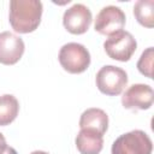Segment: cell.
Returning a JSON list of instances; mask_svg holds the SVG:
<instances>
[{
    "mask_svg": "<svg viewBox=\"0 0 154 154\" xmlns=\"http://www.w3.org/2000/svg\"><path fill=\"white\" fill-rule=\"evenodd\" d=\"M153 57H154V49L153 47H148L141 54V58L137 61L138 71L148 78H153Z\"/></svg>",
    "mask_w": 154,
    "mask_h": 154,
    "instance_id": "obj_14",
    "label": "cell"
},
{
    "mask_svg": "<svg viewBox=\"0 0 154 154\" xmlns=\"http://www.w3.org/2000/svg\"><path fill=\"white\" fill-rule=\"evenodd\" d=\"M97 89L108 96H116L122 94L128 84V73L114 65L102 66L95 77Z\"/></svg>",
    "mask_w": 154,
    "mask_h": 154,
    "instance_id": "obj_4",
    "label": "cell"
},
{
    "mask_svg": "<svg viewBox=\"0 0 154 154\" xmlns=\"http://www.w3.org/2000/svg\"><path fill=\"white\" fill-rule=\"evenodd\" d=\"M154 101V91L148 84H132L122 96V105L128 109H148Z\"/></svg>",
    "mask_w": 154,
    "mask_h": 154,
    "instance_id": "obj_8",
    "label": "cell"
},
{
    "mask_svg": "<svg viewBox=\"0 0 154 154\" xmlns=\"http://www.w3.org/2000/svg\"><path fill=\"white\" fill-rule=\"evenodd\" d=\"M18 112L19 102L13 95L5 94L0 96V126L10 125L17 118Z\"/></svg>",
    "mask_w": 154,
    "mask_h": 154,
    "instance_id": "obj_12",
    "label": "cell"
},
{
    "mask_svg": "<svg viewBox=\"0 0 154 154\" xmlns=\"http://www.w3.org/2000/svg\"><path fill=\"white\" fill-rule=\"evenodd\" d=\"M76 147L81 154H100L103 147V137L94 130L81 129L76 136Z\"/></svg>",
    "mask_w": 154,
    "mask_h": 154,
    "instance_id": "obj_10",
    "label": "cell"
},
{
    "mask_svg": "<svg viewBox=\"0 0 154 154\" xmlns=\"http://www.w3.org/2000/svg\"><path fill=\"white\" fill-rule=\"evenodd\" d=\"M59 63L69 73H82L90 65L89 51L81 43L69 42L59 51Z\"/></svg>",
    "mask_w": 154,
    "mask_h": 154,
    "instance_id": "obj_3",
    "label": "cell"
},
{
    "mask_svg": "<svg viewBox=\"0 0 154 154\" xmlns=\"http://www.w3.org/2000/svg\"><path fill=\"white\" fill-rule=\"evenodd\" d=\"M93 20V16L90 10L83 4H75L70 8L64 12L63 16V24L64 28L73 34V35H82L84 34Z\"/></svg>",
    "mask_w": 154,
    "mask_h": 154,
    "instance_id": "obj_7",
    "label": "cell"
},
{
    "mask_svg": "<svg viewBox=\"0 0 154 154\" xmlns=\"http://www.w3.org/2000/svg\"><path fill=\"white\" fill-rule=\"evenodd\" d=\"M125 13L117 6H106L96 16L94 29L101 35H114L123 30L125 25Z\"/></svg>",
    "mask_w": 154,
    "mask_h": 154,
    "instance_id": "obj_6",
    "label": "cell"
},
{
    "mask_svg": "<svg viewBox=\"0 0 154 154\" xmlns=\"http://www.w3.org/2000/svg\"><path fill=\"white\" fill-rule=\"evenodd\" d=\"M24 41L10 32H0V63L4 65H14L18 63L24 53Z\"/></svg>",
    "mask_w": 154,
    "mask_h": 154,
    "instance_id": "obj_9",
    "label": "cell"
},
{
    "mask_svg": "<svg viewBox=\"0 0 154 154\" xmlns=\"http://www.w3.org/2000/svg\"><path fill=\"white\" fill-rule=\"evenodd\" d=\"M79 128L94 130L103 136L108 128V116L101 108H88L81 114Z\"/></svg>",
    "mask_w": 154,
    "mask_h": 154,
    "instance_id": "obj_11",
    "label": "cell"
},
{
    "mask_svg": "<svg viewBox=\"0 0 154 154\" xmlns=\"http://www.w3.org/2000/svg\"><path fill=\"white\" fill-rule=\"evenodd\" d=\"M2 154H18V153L16 152V149H14V148H12V147H8V146H7V148L5 149V152H4Z\"/></svg>",
    "mask_w": 154,
    "mask_h": 154,
    "instance_id": "obj_16",
    "label": "cell"
},
{
    "mask_svg": "<svg viewBox=\"0 0 154 154\" xmlns=\"http://www.w3.org/2000/svg\"><path fill=\"white\" fill-rule=\"evenodd\" d=\"M150 137L142 130H132L119 136L112 144V154H152Z\"/></svg>",
    "mask_w": 154,
    "mask_h": 154,
    "instance_id": "obj_2",
    "label": "cell"
},
{
    "mask_svg": "<svg viewBox=\"0 0 154 154\" xmlns=\"http://www.w3.org/2000/svg\"><path fill=\"white\" fill-rule=\"evenodd\" d=\"M7 148V144H6V140L4 137V135L0 132V154H2L5 152V149Z\"/></svg>",
    "mask_w": 154,
    "mask_h": 154,
    "instance_id": "obj_15",
    "label": "cell"
},
{
    "mask_svg": "<svg viewBox=\"0 0 154 154\" xmlns=\"http://www.w3.org/2000/svg\"><path fill=\"white\" fill-rule=\"evenodd\" d=\"M42 8V2L37 0H12L8 14L12 29L19 34L35 31L41 23Z\"/></svg>",
    "mask_w": 154,
    "mask_h": 154,
    "instance_id": "obj_1",
    "label": "cell"
},
{
    "mask_svg": "<svg viewBox=\"0 0 154 154\" xmlns=\"http://www.w3.org/2000/svg\"><path fill=\"white\" fill-rule=\"evenodd\" d=\"M30 154H49V153L43 152V150H35V152H32V153H30Z\"/></svg>",
    "mask_w": 154,
    "mask_h": 154,
    "instance_id": "obj_17",
    "label": "cell"
},
{
    "mask_svg": "<svg viewBox=\"0 0 154 154\" xmlns=\"http://www.w3.org/2000/svg\"><path fill=\"white\" fill-rule=\"evenodd\" d=\"M103 48L111 59L128 61L136 52L137 42L129 31L122 30L114 35L108 36V38L103 42Z\"/></svg>",
    "mask_w": 154,
    "mask_h": 154,
    "instance_id": "obj_5",
    "label": "cell"
},
{
    "mask_svg": "<svg viewBox=\"0 0 154 154\" xmlns=\"http://www.w3.org/2000/svg\"><path fill=\"white\" fill-rule=\"evenodd\" d=\"M134 14L137 22L146 28L154 26V1L138 0L134 6Z\"/></svg>",
    "mask_w": 154,
    "mask_h": 154,
    "instance_id": "obj_13",
    "label": "cell"
}]
</instances>
